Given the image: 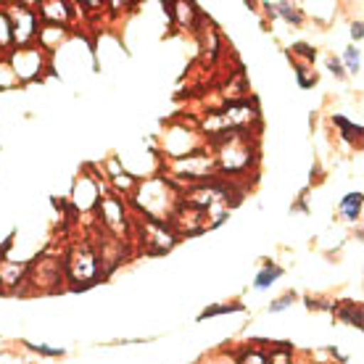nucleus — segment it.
I'll return each mask as SVG.
<instances>
[{
  "label": "nucleus",
  "instance_id": "obj_1",
  "mask_svg": "<svg viewBox=\"0 0 364 364\" xmlns=\"http://www.w3.org/2000/svg\"><path fill=\"white\" fill-rule=\"evenodd\" d=\"M137 206L146 211L151 222H161L172 219V214L177 211V198H174L172 188L164 180H151L146 185H140L137 191Z\"/></svg>",
  "mask_w": 364,
  "mask_h": 364
},
{
  "label": "nucleus",
  "instance_id": "obj_2",
  "mask_svg": "<svg viewBox=\"0 0 364 364\" xmlns=\"http://www.w3.org/2000/svg\"><path fill=\"white\" fill-rule=\"evenodd\" d=\"M254 159V148H251V140H248L243 132H230V135H222V143L217 148V161L225 172H240L246 169Z\"/></svg>",
  "mask_w": 364,
  "mask_h": 364
},
{
  "label": "nucleus",
  "instance_id": "obj_3",
  "mask_svg": "<svg viewBox=\"0 0 364 364\" xmlns=\"http://www.w3.org/2000/svg\"><path fill=\"white\" fill-rule=\"evenodd\" d=\"M254 119H256V111L248 103H237V106H230L228 111L211 114L203 122V129L211 132V135H228V129L230 132H243Z\"/></svg>",
  "mask_w": 364,
  "mask_h": 364
},
{
  "label": "nucleus",
  "instance_id": "obj_4",
  "mask_svg": "<svg viewBox=\"0 0 364 364\" xmlns=\"http://www.w3.org/2000/svg\"><path fill=\"white\" fill-rule=\"evenodd\" d=\"M66 272L74 282H87L90 285L98 277V256L87 246H74L66 256Z\"/></svg>",
  "mask_w": 364,
  "mask_h": 364
},
{
  "label": "nucleus",
  "instance_id": "obj_5",
  "mask_svg": "<svg viewBox=\"0 0 364 364\" xmlns=\"http://www.w3.org/2000/svg\"><path fill=\"white\" fill-rule=\"evenodd\" d=\"M64 267L58 259H37V264L27 267V282H32L37 291H53L61 282Z\"/></svg>",
  "mask_w": 364,
  "mask_h": 364
},
{
  "label": "nucleus",
  "instance_id": "obj_6",
  "mask_svg": "<svg viewBox=\"0 0 364 364\" xmlns=\"http://www.w3.org/2000/svg\"><path fill=\"white\" fill-rule=\"evenodd\" d=\"M143 243H146V248L151 254H164V251L174 248L177 235L166 225H161V222H151L148 219L146 225H143Z\"/></svg>",
  "mask_w": 364,
  "mask_h": 364
},
{
  "label": "nucleus",
  "instance_id": "obj_7",
  "mask_svg": "<svg viewBox=\"0 0 364 364\" xmlns=\"http://www.w3.org/2000/svg\"><path fill=\"white\" fill-rule=\"evenodd\" d=\"M11 72L16 74V80H35L43 72V55L37 48H24L11 55Z\"/></svg>",
  "mask_w": 364,
  "mask_h": 364
},
{
  "label": "nucleus",
  "instance_id": "obj_8",
  "mask_svg": "<svg viewBox=\"0 0 364 364\" xmlns=\"http://www.w3.org/2000/svg\"><path fill=\"white\" fill-rule=\"evenodd\" d=\"M100 206V214H103V222H106V228L114 230L117 235H122L124 230H127V211H124V203L117 198V196H103L98 200Z\"/></svg>",
  "mask_w": 364,
  "mask_h": 364
},
{
  "label": "nucleus",
  "instance_id": "obj_9",
  "mask_svg": "<svg viewBox=\"0 0 364 364\" xmlns=\"http://www.w3.org/2000/svg\"><path fill=\"white\" fill-rule=\"evenodd\" d=\"M11 35L16 43H29L32 37L37 35V16L35 11L29 9H16L14 11V21H11Z\"/></svg>",
  "mask_w": 364,
  "mask_h": 364
},
{
  "label": "nucleus",
  "instance_id": "obj_10",
  "mask_svg": "<svg viewBox=\"0 0 364 364\" xmlns=\"http://www.w3.org/2000/svg\"><path fill=\"white\" fill-rule=\"evenodd\" d=\"M98 200H100L98 185H95L90 177H82V180L74 185V203H77L80 209H90Z\"/></svg>",
  "mask_w": 364,
  "mask_h": 364
},
{
  "label": "nucleus",
  "instance_id": "obj_11",
  "mask_svg": "<svg viewBox=\"0 0 364 364\" xmlns=\"http://www.w3.org/2000/svg\"><path fill=\"white\" fill-rule=\"evenodd\" d=\"M27 262H9V259H3L0 262V282L9 285V288L18 285V282L24 280V274H27Z\"/></svg>",
  "mask_w": 364,
  "mask_h": 364
},
{
  "label": "nucleus",
  "instance_id": "obj_12",
  "mask_svg": "<svg viewBox=\"0 0 364 364\" xmlns=\"http://www.w3.org/2000/svg\"><path fill=\"white\" fill-rule=\"evenodd\" d=\"M267 9H269V16H280V18H285L288 24H296V27H299L301 18H304L301 16V11L296 9L293 3H269Z\"/></svg>",
  "mask_w": 364,
  "mask_h": 364
},
{
  "label": "nucleus",
  "instance_id": "obj_13",
  "mask_svg": "<svg viewBox=\"0 0 364 364\" xmlns=\"http://www.w3.org/2000/svg\"><path fill=\"white\" fill-rule=\"evenodd\" d=\"M338 311V319L341 322H346L351 328H362V306L354 304V301H346L343 306H336Z\"/></svg>",
  "mask_w": 364,
  "mask_h": 364
},
{
  "label": "nucleus",
  "instance_id": "obj_14",
  "mask_svg": "<svg viewBox=\"0 0 364 364\" xmlns=\"http://www.w3.org/2000/svg\"><path fill=\"white\" fill-rule=\"evenodd\" d=\"M341 214L348 219V222H356L359 214H362V193H348L341 198Z\"/></svg>",
  "mask_w": 364,
  "mask_h": 364
},
{
  "label": "nucleus",
  "instance_id": "obj_15",
  "mask_svg": "<svg viewBox=\"0 0 364 364\" xmlns=\"http://www.w3.org/2000/svg\"><path fill=\"white\" fill-rule=\"evenodd\" d=\"M43 16L50 18V21H66L69 18V3H61V0H48L43 3Z\"/></svg>",
  "mask_w": 364,
  "mask_h": 364
},
{
  "label": "nucleus",
  "instance_id": "obj_16",
  "mask_svg": "<svg viewBox=\"0 0 364 364\" xmlns=\"http://www.w3.org/2000/svg\"><path fill=\"white\" fill-rule=\"evenodd\" d=\"M282 277V269L280 267H274V264H264V269L256 274L254 277V288L256 291H264V288H269L274 280H280Z\"/></svg>",
  "mask_w": 364,
  "mask_h": 364
},
{
  "label": "nucleus",
  "instance_id": "obj_17",
  "mask_svg": "<svg viewBox=\"0 0 364 364\" xmlns=\"http://www.w3.org/2000/svg\"><path fill=\"white\" fill-rule=\"evenodd\" d=\"M333 122L343 129V137H346L348 143H354V140H359V137H362V127H359V124H351L346 117H336Z\"/></svg>",
  "mask_w": 364,
  "mask_h": 364
},
{
  "label": "nucleus",
  "instance_id": "obj_18",
  "mask_svg": "<svg viewBox=\"0 0 364 364\" xmlns=\"http://www.w3.org/2000/svg\"><path fill=\"white\" fill-rule=\"evenodd\" d=\"M228 311H243V304H228V306H209V309L200 311L198 319L203 322V319L217 317V314H228Z\"/></svg>",
  "mask_w": 364,
  "mask_h": 364
},
{
  "label": "nucleus",
  "instance_id": "obj_19",
  "mask_svg": "<svg viewBox=\"0 0 364 364\" xmlns=\"http://www.w3.org/2000/svg\"><path fill=\"white\" fill-rule=\"evenodd\" d=\"M11 40H14V35H11V18L9 14L0 11V48H9Z\"/></svg>",
  "mask_w": 364,
  "mask_h": 364
},
{
  "label": "nucleus",
  "instance_id": "obj_20",
  "mask_svg": "<svg viewBox=\"0 0 364 364\" xmlns=\"http://www.w3.org/2000/svg\"><path fill=\"white\" fill-rule=\"evenodd\" d=\"M343 58H346V66L351 74H359V69H362V55H359V50H356L354 46L346 48V53H343Z\"/></svg>",
  "mask_w": 364,
  "mask_h": 364
},
{
  "label": "nucleus",
  "instance_id": "obj_21",
  "mask_svg": "<svg viewBox=\"0 0 364 364\" xmlns=\"http://www.w3.org/2000/svg\"><path fill=\"white\" fill-rule=\"evenodd\" d=\"M293 301H296V293L288 291L285 296H280V299H274L272 304H269V311H274V314H277V311H285L293 304Z\"/></svg>",
  "mask_w": 364,
  "mask_h": 364
},
{
  "label": "nucleus",
  "instance_id": "obj_22",
  "mask_svg": "<svg viewBox=\"0 0 364 364\" xmlns=\"http://www.w3.org/2000/svg\"><path fill=\"white\" fill-rule=\"evenodd\" d=\"M291 53L301 55V58H306V61H314V58H317V50H314L311 46H306V43H293Z\"/></svg>",
  "mask_w": 364,
  "mask_h": 364
},
{
  "label": "nucleus",
  "instance_id": "obj_23",
  "mask_svg": "<svg viewBox=\"0 0 364 364\" xmlns=\"http://www.w3.org/2000/svg\"><path fill=\"white\" fill-rule=\"evenodd\" d=\"M24 346L32 348V351H37V354H46V356H64V348H50V346H46V343H29V341H24Z\"/></svg>",
  "mask_w": 364,
  "mask_h": 364
},
{
  "label": "nucleus",
  "instance_id": "obj_24",
  "mask_svg": "<svg viewBox=\"0 0 364 364\" xmlns=\"http://www.w3.org/2000/svg\"><path fill=\"white\" fill-rule=\"evenodd\" d=\"M240 364H267V356L262 354V351H246L243 354V359H240Z\"/></svg>",
  "mask_w": 364,
  "mask_h": 364
},
{
  "label": "nucleus",
  "instance_id": "obj_25",
  "mask_svg": "<svg viewBox=\"0 0 364 364\" xmlns=\"http://www.w3.org/2000/svg\"><path fill=\"white\" fill-rule=\"evenodd\" d=\"M267 364H291V354H288V348H280V351H274L272 359H267Z\"/></svg>",
  "mask_w": 364,
  "mask_h": 364
},
{
  "label": "nucleus",
  "instance_id": "obj_26",
  "mask_svg": "<svg viewBox=\"0 0 364 364\" xmlns=\"http://www.w3.org/2000/svg\"><path fill=\"white\" fill-rule=\"evenodd\" d=\"M328 66H330V72L336 74V77H343V66H341V61H338V58H328Z\"/></svg>",
  "mask_w": 364,
  "mask_h": 364
},
{
  "label": "nucleus",
  "instance_id": "obj_27",
  "mask_svg": "<svg viewBox=\"0 0 364 364\" xmlns=\"http://www.w3.org/2000/svg\"><path fill=\"white\" fill-rule=\"evenodd\" d=\"M362 21H356V24H351V37H354L356 43H359V40H362Z\"/></svg>",
  "mask_w": 364,
  "mask_h": 364
}]
</instances>
